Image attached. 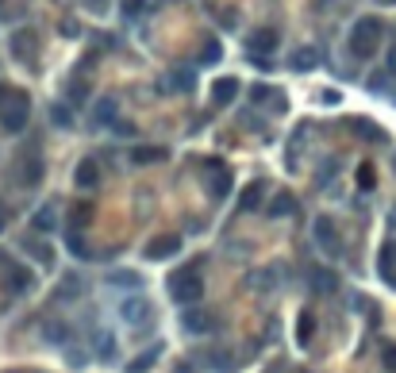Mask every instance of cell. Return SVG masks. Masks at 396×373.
I'll use <instances>...</instances> for the list:
<instances>
[{"label":"cell","mask_w":396,"mask_h":373,"mask_svg":"<svg viewBox=\"0 0 396 373\" xmlns=\"http://www.w3.org/2000/svg\"><path fill=\"white\" fill-rule=\"evenodd\" d=\"M381 39H385V24H381L377 16H362L354 27H350L347 47H350V54H354V58H373V54H377V47H381Z\"/></svg>","instance_id":"1"},{"label":"cell","mask_w":396,"mask_h":373,"mask_svg":"<svg viewBox=\"0 0 396 373\" xmlns=\"http://www.w3.org/2000/svg\"><path fill=\"white\" fill-rule=\"evenodd\" d=\"M31 119V97L24 89H8V97L0 100V127L8 135H19Z\"/></svg>","instance_id":"2"},{"label":"cell","mask_w":396,"mask_h":373,"mask_svg":"<svg viewBox=\"0 0 396 373\" xmlns=\"http://www.w3.org/2000/svg\"><path fill=\"white\" fill-rule=\"evenodd\" d=\"M165 292L181 308L200 304V297H204V277H200V270H177V274H170V281H165Z\"/></svg>","instance_id":"3"},{"label":"cell","mask_w":396,"mask_h":373,"mask_svg":"<svg viewBox=\"0 0 396 373\" xmlns=\"http://www.w3.org/2000/svg\"><path fill=\"white\" fill-rule=\"evenodd\" d=\"M119 315H124L127 327H139V331H147V327L154 324V304H150V297H142V289H139L135 297H124V300H119Z\"/></svg>","instance_id":"4"},{"label":"cell","mask_w":396,"mask_h":373,"mask_svg":"<svg viewBox=\"0 0 396 373\" xmlns=\"http://www.w3.org/2000/svg\"><path fill=\"white\" fill-rule=\"evenodd\" d=\"M277 47H281V35L273 27H254L247 35V58H270Z\"/></svg>","instance_id":"5"},{"label":"cell","mask_w":396,"mask_h":373,"mask_svg":"<svg viewBox=\"0 0 396 373\" xmlns=\"http://www.w3.org/2000/svg\"><path fill=\"white\" fill-rule=\"evenodd\" d=\"M212 327H215V315L208 312V308L185 304V312H181V331L185 335H208Z\"/></svg>","instance_id":"6"},{"label":"cell","mask_w":396,"mask_h":373,"mask_svg":"<svg viewBox=\"0 0 396 373\" xmlns=\"http://www.w3.org/2000/svg\"><path fill=\"white\" fill-rule=\"evenodd\" d=\"M8 50H12V58H16V62H24V66H31L35 50H39V39H35V31H31V27H19V31H12V39H8Z\"/></svg>","instance_id":"7"},{"label":"cell","mask_w":396,"mask_h":373,"mask_svg":"<svg viewBox=\"0 0 396 373\" xmlns=\"http://www.w3.org/2000/svg\"><path fill=\"white\" fill-rule=\"evenodd\" d=\"M174 254H181V235H158V239H150L142 247L147 262H165V258H174Z\"/></svg>","instance_id":"8"},{"label":"cell","mask_w":396,"mask_h":373,"mask_svg":"<svg viewBox=\"0 0 396 373\" xmlns=\"http://www.w3.org/2000/svg\"><path fill=\"white\" fill-rule=\"evenodd\" d=\"M0 281H4V289H8L12 297H24V292H27V289H31V285H35V274H31V270H27V265L4 262V277H0Z\"/></svg>","instance_id":"9"},{"label":"cell","mask_w":396,"mask_h":373,"mask_svg":"<svg viewBox=\"0 0 396 373\" xmlns=\"http://www.w3.org/2000/svg\"><path fill=\"white\" fill-rule=\"evenodd\" d=\"M231 185H235V177H231V169H227V166H220V169L212 166V174H204V192H208V200H223L227 192H231Z\"/></svg>","instance_id":"10"},{"label":"cell","mask_w":396,"mask_h":373,"mask_svg":"<svg viewBox=\"0 0 396 373\" xmlns=\"http://www.w3.org/2000/svg\"><path fill=\"white\" fill-rule=\"evenodd\" d=\"M92 216H97V204L92 200H74L66 212V231H85V227L92 224Z\"/></svg>","instance_id":"11"},{"label":"cell","mask_w":396,"mask_h":373,"mask_svg":"<svg viewBox=\"0 0 396 373\" xmlns=\"http://www.w3.org/2000/svg\"><path fill=\"white\" fill-rule=\"evenodd\" d=\"M308 289H312V297H331V292L338 289V274L327 270V265H320V270H312V277H308Z\"/></svg>","instance_id":"12"},{"label":"cell","mask_w":396,"mask_h":373,"mask_svg":"<svg viewBox=\"0 0 396 373\" xmlns=\"http://www.w3.org/2000/svg\"><path fill=\"white\" fill-rule=\"evenodd\" d=\"M54 227H58V200H47V204L31 216V231L35 235H50Z\"/></svg>","instance_id":"13"},{"label":"cell","mask_w":396,"mask_h":373,"mask_svg":"<svg viewBox=\"0 0 396 373\" xmlns=\"http://www.w3.org/2000/svg\"><path fill=\"white\" fill-rule=\"evenodd\" d=\"M312 231H315V242H320V247L327 250V254H338V239H335V219H331V216H315Z\"/></svg>","instance_id":"14"},{"label":"cell","mask_w":396,"mask_h":373,"mask_svg":"<svg viewBox=\"0 0 396 373\" xmlns=\"http://www.w3.org/2000/svg\"><path fill=\"white\" fill-rule=\"evenodd\" d=\"M239 97V77H220V81L212 85V104L215 108H227V104H231V100Z\"/></svg>","instance_id":"15"},{"label":"cell","mask_w":396,"mask_h":373,"mask_svg":"<svg viewBox=\"0 0 396 373\" xmlns=\"http://www.w3.org/2000/svg\"><path fill=\"white\" fill-rule=\"evenodd\" d=\"M92 354H97V362H116V335L108 331V327H97V335H92Z\"/></svg>","instance_id":"16"},{"label":"cell","mask_w":396,"mask_h":373,"mask_svg":"<svg viewBox=\"0 0 396 373\" xmlns=\"http://www.w3.org/2000/svg\"><path fill=\"white\" fill-rule=\"evenodd\" d=\"M162 354H165V342H154V347H147L142 354H135L131 362H127V373H147V370H154Z\"/></svg>","instance_id":"17"},{"label":"cell","mask_w":396,"mask_h":373,"mask_svg":"<svg viewBox=\"0 0 396 373\" xmlns=\"http://www.w3.org/2000/svg\"><path fill=\"white\" fill-rule=\"evenodd\" d=\"M104 281L112 285V289H147V277H142L139 270H112Z\"/></svg>","instance_id":"18"},{"label":"cell","mask_w":396,"mask_h":373,"mask_svg":"<svg viewBox=\"0 0 396 373\" xmlns=\"http://www.w3.org/2000/svg\"><path fill=\"white\" fill-rule=\"evenodd\" d=\"M74 181L81 185V189H97V185H100V162H97V158H81V162H77Z\"/></svg>","instance_id":"19"},{"label":"cell","mask_w":396,"mask_h":373,"mask_svg":"<svg viewBox=\"0 0 396 373\" xmlns=\"http://www.w3.org/2000/svg\"><path fill=\"white\" fill-rule=\"evenodd\" d=\"M92 124L97 127L116 124V97H100L97 104H92Z\"/></svg>","instance_id":"20"},{"label":"cell","mask_w":396,"mask_h":373,"mask_svg":"<svg viewBox=\"0 0 396 373\" xmlns=\"http://www.w3.org/2000/svg\"><path fill=\"white\" fill-rule=\"evenodd\" d=\"M81 292H85L81 274H66V277L58 281V292H54V300H81Z\"/></svg>","instance_id":"21"},{"label":"cell","mask_w":396,"mask_h":373,"mask_svg":"<svg viewBox=\"0 0 396 373\" xmlns=\"http://www.w3.org/2000/svg\"><path fill=\"white\" fill-rule=\"evenodd\" d=\"M170 150L165 147H131V162L135 166H154V162H165Z\"/></svg>","instance_id":"22"},{"label":"cell","mask_w":396,"mask_h":373,"mask_svg":"<svg viewBox=\"0 0 396 373\" xmlns=\"http://www.w3.org/2000/svg\"><path fill=\"white\" fill-rule=\"evenodd\" d=\"M16 181L19 185H39L42 181V158H24V162H19L16 166Z\"/></svg>","instance_id":"23"},{"label":"cell","mask_w":396,"mask_h":373,"mask_svg":"<svg viewBox=\"0 0 396 373\" xmlns=\"http://www.w3.org/2000/svg\"><path fill=\"white\" fill-rule=\"evenodd\" d=\"M292 212H297V197H292V192H277V197L270 200V208H265V216H273V219L292 216Z\"/></svg>","instance_id":"24"},{"label":"cell","mask_w":396,"mask_h":373,"mask_svg":"<svg viewBox=\"0 0 396 373\" xmlns=\"http://www.w3.org/2000/svg\"><path fill=\"white\" fill-rule=\"evenodd\" d=\"M347 127L358 135V139H365V142H385V131H381L377 124H370V119H347Z\"/></svg>","instance_id":"25"},{"label":"cell","mask_w":396,"mask_h":373,"mask_svg":"<svg viewBox=\"0 0 396 373\" xmlns=\"http://www.w3.org/2000/svg\"><path fill=\"white\" fill-rule=\"evenodd\" d=\"M312 335H315V315H312V308H304L300 312V320H297V347H312Z\"/></svg>","instance_id":"26"},{"label":"cell","mask_w":396,"mask_h":373,"mask_svg":"<svg viewBox=\"0 0 396 373\" xmlns=\"http://www.w3.org/2000/svg\"><path fill=\"white\" fill-rule=\"evenodd\" d=\"M315 66H320V54H315L312 47H300L289 58V69H297V74H308V69H315Z\"/></svg>","instance_id":"27"},{"label":"cell","mask_w":396,"mask_h":373,"mask_svg":"<svg viewBox=\"0 0 396 373\" xmlns=\"http://www.w3.org/2000/svg\"><path fill=\"white\" fill-rule=\"evenodd\" d=\"M277 277H281V270H277V265H270V270H262V274H250L247 285H250V289H258V292H273Z\"/></svg>","instance_id":"28"},{"label":"cell","mask_w":396,"mask_h":373,"mask_svg":"<svg viewBox=\"0 0 396 373\" xmlns=\"http://www.w3.org/2000/svg\"><path fill=\"white\" fill-rule=\"evenodd\" d=\"M262 197H265V185H262V181L247 185V189H242V197H239V200H242L239 208H242V212H254V208H262Z\"/></svg>","instance_id":"29"},{"label":"cell","mask_w":396,"mask_h":373,"mask_svg":"<svg viewBox=\"0 0 396 373\" xmlns=\"http://www.w3.org/2000/svg\"><path fill=\"white\" fill-rule=\"evenodd\" d=\"M170 81H174V85H170L174 92H192V89H197V77H192V69H174V74H170Z\"/></svg>","instance_id":"30"},{"label":"cell","mask_w":396,"mask_h":373,"mask_svg":"<svg viewBox=\"0 0 396 373\" xmlns=\"http://www.w3.org/2000/svg\"><path fill=\"white\" fill-rule=\"evenodd\" d=\"M24 247H27V254H35V258H39L42 265H54V250H50V247H47V242H42V239H27Z\"/></svg>","instance_id":"31"},{"label":"cell","mask_w":396,"mask_h":373,"mask_svg":"<svg viewBox=\"0 0 396 373\" xmlns=\"http://www.w3.org/2000/svg\"><path fill=\"white\" fill-rule=\"evenodd\" d=\"M85 97H89V85H85L81 69H77V74L69 77V104H85Z\"/></svg>","instance_id":"32"},{"label":"cell","mask_w":396,"mask_h":373,"mask_svg":"<svg viewBox=\"0 0 396 373\" xmlns=\"http://www.w3.org/2000/svg\"><path fill=\"white\" fill-rule=\"evenodd\" d=\"M223 58V47L220 39H204V50H200V66H212V62Z\"/></svg>","instance_id":"33"},{"label":"cell","mask_w":396,"mask_h":373,"mask_svg":"<svg viewBox=\"0 0 396 373\" xmlns=\"http://www.w3.org/2000/svg\"><path fill=\"white\" fill-rule=\"evenodd\" d=\"M47 339L66 347V342H74V331H69V324H47Z\"/></svg>","instance_id":"34"},{"label":"cell","mask_w":396,"mask_h":373,"mask_svg":"<svg viewBox=\"0 0 396 373\" xmlns=\"http://www.w3.org/2000/svg\"><path fill=\"white\" fill-rule=\"evenodd\" d=\"M204 358V365H212V370H235L231 354H220V350H212V354H200Z\"/></svg>","instance_id":"35"},{"label":"cell","mask_w":396,"mask_h":373,"mask_svg":"<svg viewBox=\"0 0 396 373\" xmlns=\"http://www.w3.org/2000/svg\"><path fill=\"white\" fill-rule=\"evenodd\" d=\"M66 362L74 365V370H81V365H89V350H85V347H74V342H69V347H66Z\"/></svg>","instance_id":"36"},{"label":"cell","mask_w":396,"mask_h":373,"mask_svg":"<svg viewBox=\"0 0 396 373\" xmlns=\"http://www.w3.org/2000/svg\"><path fill=\"white\" fill-rule=\"evenodd\" d=\"M373 185H377V174H373V166H370V162H365V166H358V189L370 192Z\"/></svg>","instance_id":"37"},{"label":"cell","mask_w":396,"mask_h":373,"mask_svg":"<svg viewBox=\"0 0 396 373\" xmlns=\"http://www.w3.org/2000/svg\"><path fill=\"white\" fill-rule=\"evenodd\" d=\"M66 247L74 250L77 258H89V247L81 242V231H66Z\"/></svg>","instance_id":"38"},{"label":"cell","mask_w":396,"mask_h":373,"mask_svg":"<svg viewBox=\"0 0 396 373\" xmlns=\"http://www.w3.org/2000/svg\"><path fill=\"white\" fill-rule=\"evenodd\" d=\"M270 100H273L270 85H250V104H270Z\"/></svg>","instance_id":"39"},{"label":"cell","mask_w":396,"mask_h":373,"mask_svg":"<svg viewBox=\"0 0 396 373\" xmlns=\"http://www.w3.org/2000/svg\"><path fill=\"white\" fill-rule=\"evenodd\" d=\"M54 124H62V127H69V124H74V112H69V100H66V104H54Z\"/></svg>","instance_id":"40"},{"label":"cell","mask_w":396,"mask_h":373,"mask_svg":"<svg viewBox=\"0 0 396 373\" xmlns=\"http://www.w3.org/2000/svg\"><path fill=\"white\" fill-rule=\"evenodd\" d=\"M381 362H385V370H396V342H385V347H381Z\"/></svg>","instance_id":"41"},{"label":"cell","mask_w":396,"mask_h":373,"mask_svg":"<svg viewBox=\"0 0 396 373\" xmlns=\"http://www.w3.org/2000/svg\"><path fill=\"white\" fill-rule=\"evenodd\" d=\"M119 12H124V19H135L142 12V0H124V4H119Z\"/></svg>","instance_id":"42"},{"label":"cell","mask_w":396,"mask_h":373,"mask_svg":"<svg viewBox=\"0 0 396 373\" xmlns=\"http://www.w3.org/2000/svg\"><path fill=\"white\" fill-rule=\"evenodd\" d=\"M58 31L66 35V39H77V35H81V27H77V19H62V24H58Z\"/></svg>","instance_id":"43"},{"label":"cell","mask_w":396,"mask_h":373,"mask_svg":"<svg viewBox=\"0 0 396 373\" xmlns=\"http://www.w3.org/2000/svg\"><path fill=\"white\" fill-rule=\"evenodd\" d=\"M335 166H338L335 158H327V162H323V169H320V185H327V181H331V169H335Z\"/></svg>","instance_id":"44"},{"label":"cell","mask_w":396,"mask_h":373,"mask_svg":"<svg viewBox=\"0 0 396 373\" xmlns=\"http://www.w3.org/2000/svg\"><path fill=\"white\" fill-rule=\"evenodd\" d=\"M85 8H89V12H97V16H100V12L108 8V0H85Z\"/></svg>","instance_id":"45"},{"label":"cell","mask_w":396,"mask_h":373,"mask_svg":"<svg viewBox=\"0 0 396 373\" xmlns=\"http://www.w3.org/2000/svg\"><path fill=\"white\" fill-rule=\"evenodd\" d=\"M320 100H323V104H338V100H343V97H338V92H331V89H327V92H320Z\"/></svg>","instance_id":"46"},{"label":"cell","mask_w":396,"mask_h":373,"mask_svg":"<svg viewBox=\"0 0 396 373\" xmlns=\"http://www.w3.org/2000/svg\"><path fill=\"white\" fill-rule=\"evenodd\" d=\"M388 74L396 77V42H393V47H388Z\"/></svg>","instance_id":"47"},{"label":"cell","mask_w":396,"mask_h":373,"mask_svg":"<svg viewBox=\"0 0 396 373\" xmlns=\"http://www.w3.org/2000/svg\"><path fill=\"white\" fill-rule=\"evenodd\" d=\"M174 373H197V370H192L189 362H181V365H174Z\"/></svg>","instance_id":"48"},{"label":"cell","mask_w":396,"mask_h":373,"mask_svg":"<svg viewBox=\"0 0 396 373\" xmlns=\"http://www.w3.org/2000/svg\"><path fill=\"white\" fill-rule=\"evenodd\" d=\"M4 227H8V212L0 208V235H4Z\"/></svg>","instance_id":"49"},{"label":"cell","mask_w":396,"mask_h":373,"mask_svg":"<svg viewBox=\"0 0 396 373\" xmlns=\"http://www.w3.org/2000/svg\"><path fill=\"white\" fill-rule=\"evenodd\" d=\"M4 97H8V85H4V81H0V100H4Z\"/></svg>","instance_id":"50"},{"label":"cell","mask_w":396,"mask_h":373,"mask_svg":"<svg viewBox=\"0 0 396 373\" xmlns=\"http://www.w3.org/2000/svg\"><path fill=\"white\" fill-rule=\"evenodd\" d=\"M381 4H396V0H381Z\"/></svg>","instance_id":"51"}]
</instances>
